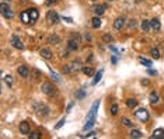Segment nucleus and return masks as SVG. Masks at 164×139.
<instances>
[{
    "label": "nucleus",
    "mask_w": 164,
    "mask_h": 139,
    "mask_svg": "<svg viewBox=\"0 0 164 139\" xmlns=\"http://www.w3.org/2000/svg\"><path fill=\"white\" fill-rule=\"evenodd\" d=\"M79 45H80V37H79V34L73 32L69 39V42H67V46H69L70 51H76L79 48Z\"/></svg>",
    "instance_id": "nucleus-1"
},
{
    "label": "nucleus",
    "mask_w": 164,
    "mask_h": 139,
    "mask_svg": "<svg viewBox=\"0 0 164 139\" xmlns=\"http://www.w3.org/2000/svg\"><path fill=\"white\" fill-rule=\"evenodd\" d=\"M0 13H1V16L4 17V19H7V20H10V19H13V10L10 9V6L9 4H6L4 1L3 3H0Z\"/></svg>",
    "instance_id": "nucleus-2"
},
{
    "label": "nucleus",
    "mask_w": 164,
    "mask_h": 139,
    "mask_svg": "<svg viewBox=\"0 0 164 139\" xmlns=\"http://www.w3.org/2000/svg\"><path fill=\"white\" fill-rule=\"evenodd\" d=\"M135 117H136L139 121L146 122V121L149 120V111H147L146 108H139V110L135 111Z\"/></svg>",
    "instance_id": "nucleus-3"
},
{
    "label": "nucleus",
    "mask_w": 164,
    "mask_h": 139,
    "mask_svg": "<svg viewBox=\"0 0 164 139\" xmlns=\"http://www.w3.org/2000/svg\"><path fill=\"white\" fill-rule=\"evenodd\" d=\"M41 90H42V93L44 94H46V96H53L55 94V86L52 84V83H49V82H45L42 86H41Z\"/></svg>",
    "instance_id": "nucleus-4"
},
{
    "label": "nucleus",
    "mask_w": 164,
    "mask_h": 139,
    "mask_svg": "<svg viewBox=\"0 0 164 139\" xmlns=\"http://www.w3.org/2000/svg\"><path fill=\"white\" fill-rule=\"evenodd\" d=\"M46 20L49 21L50 24H56V23H59V14L56 11H53V10H50L46 14Z\"/></svg>",
    "instance_id": "nucleus-5"
},
{
    "label": "nucleus",
    "mask_w": 164,
    "mask_h": 139,
    "mask_svg": "<svg viewBox=\"0 0 164 139\" xmlns=\"http://www.w3.org/2000/svg\"><path fill=\"white\" fill-rule=\"evenodd\" d=\"M126 25V19L125 16H119L118 19L114 21V27H115V30H122L124 27Z\"/></svg>",
    "instance_id": "nucleus-6"
},
{
    "label": "nucleus",
    "mask_w": 164,
    "mask_h": 139,
    "mask_svg": "<svg viewBox=\"0 0 164 139\" xmlns=\"http://www.w3.org/2000/svg\"><path fill=\"white\" fill-rule=\"evenodd\" d=\"M11 45L16 48V49H23L24 48V45L21 42V39H20L17 35H11Z\"/></svg>",
    "instance_id": "nucleus-7"
},
{
    "label": "nucleus",
    "mask_w": 164,
    "mask_h": 139,
    "mask_svg": "<svg viewBox=\"0 0 164 139\" xmlns=\"http://www.w3.org/2000/svg\"><path fill=\"white\" fill-rule=\"evenodd\" d=\"M20 19H21V21H23L24 24H31V17H30V11H28V10L21 11V14H20Z\"/></svg>",
    "instance_id": "nucleus-8"
},
{
    "label": "nucleus",
    "mask_w": 164,
    "mask_h": 139,
    "mask_svg": "<svg viewBox=\"0 0 164 139\" xmlns=\"http://www.w3.org/2000/svg\"><path fill=\"white\" fill-rule=\"evenodd\" d=\"M105 9H107V6H105V4H95V6H93V9H91V10L95 13V16H102Z\"/></svg>",
    "instance_id": "nucleus-9"
},
{
    "label": "nucleus",
    "mask_w": 164,
    "mask_h": 139,
    "mask_svg": "<svg viewBox=\"0 0 164 139\" xmlns=\"http://www.w3.org/2000/svg\"><path fill=\"white\" fill-rule=\"evenodd\" d=\"M20 132L23 133V135H30V125H28L27 121H23L20 124Z\"/></svg>",
    "instance_id": "nucleus-10"
},
{
    "label": "nucleus",
    "mask_w": 164,
    "mask_h": 139,
    "mask_svg": "<svg viewBox=\"0 0 164 139\" xmlns=\"http://www.w3.org/2000/svg\"><path fill=\"white\" fill-rule=\"evenodd\" d=\"M151 139H164V129L163 128L154 129V132L151 135Z\"/></svg>",
    "instance_id": "nucleus-11"
},
{
    "label": "nucleus",
    "mask_w": 164,
    "mask_h": 139,
    "mask_svg": "<svg viewBox=\"0 0 164 139\" xmlns=\"http://www.w3.org/2000/svg\"><path fill=\"white\" fill-rule=\"evenodd\" d=\"M28 11H30V17H31V23L34 24L38 19H39V13H38L37 9H28Z\"/></svg>",
    "instance_id": "nucleus-12"
},
{
    "label": "nucleus",
    "mask_w": 164,
    "mask_h": 139,
    "mask_svg": "<svg viewBox=\"0 0 164 139\" xmlns=\"http://www.w3.org/2000/svg\"><path fill=\"white\" fill-rule=\"evenodd\" d=\"M41 56L44 58V59H50V58H52V52H50V49H48V48H42V49H41Z\"/></svg>",
    "instance_id": "nucleus-13"
},
{
    "label": "nucleus",
    "mask_w": 164,
    "mask_h": 139,
    "mask_svg": "<svg viewBox=\"0 0 164 139\" xmlns=\"http://www.w3.org/2000/svg\"><path fill=\"white\" fill-rule=\"evenodd\" d=\"M150 23H151V28H153V30L158 31V30L161 28V24H160V20H158V19H153V20H150Z\"/></svg>",
    "instance_id": "nucleus-14"
},
{
    "label": "nucleus",
    "mask_w": 164,
    "mask_h": 139,
    "mask_svg": "<svg viewBox=\"0 0 164 139\" xmlns=\"http://www.w3.org/2000/svg\"><path fill=\"white\" fill-rule=\"evenodd\" d=\"M150 28H151V23L149 21V20H143L142 21V30L145 32H149L150 31Z\"/></svg>",
    "instance_id": "nucleus-15"
},
{
    "label": "nucleus",
    "mask_w": 164,
    "mask_h": 139,
    "mask_svg": "<svg viewBox=\"0 0 164 139\" xmlns=\"http://www.w3.org/2000/svg\"><path fill=\"white\" fill-rule=\"evenodd\" d=\"M17 72H18V75L21 77H28V69H27V66H18Z\"/></svg>",
    "instance_id": "nucleus-16"
},
{
    "label": "nucleus",
    "mask_w": 164,
    "mask_h": 139,
    "mask_svg": "<svg viewBox=\"0 0 164 139\" xmlns=\"http://www.w3.org/2000/svg\"><path fill=\"white\" fill-rule=\"evenodd\" d=\"M158 98H160V96H158L156 91H151V93H150V103L153 104V105L158 103Z\"/></svg>",
    "instance_id": "nucleus-17"
},
{
    "label": "nucleus",
    "mask_w": 164,
    "mask_h": 139,
    "mask_svg": "<svg viewBox=\"0 0 164 139\" xmlns=\"http://www.w3.org/2000/svg\"><path fill=\"white\" fill-rule=\"evenodd\" d=\"M91 25H93V28H100V25H101L100 16H95L94 19L91 20Z\"/></svg>",
    "instance_id": "nucleus-18"
},
{
    "label": "nucleus",
    "mask_w": 164,
    "mask_h": 139,
    "mask_svg": "<svg viewBox=\"0 0 164 139\" xmlns=\"http://www.w3.org/2000/svg\"><path fill=\"white\" fill-rule=\"evenodd\" d=\"M94 122H95V117H88L87 124L84 125V131H87V129H90L91 126L94 125Z\"/></svg>",
    "instance_id": "nucleus-19"
},
{
    "label": "nucleus",
    "mask_w": 164,
    "mask_h": 139,
    "mask_svg": "<svg viewBox=\"0 0 164 139\" xmlns=\"http://www.w3.org/2000/svg\"><path fill=\"white\" fill-rule=\"evenodd\" d=\"M129 136H131V138H135V139H139V138H142L143 135H142V132H140L139 129H132L131 133H129Z\"/></svg>",
    "instance_id": "nucleus-20"
},
{
    "label": "nucleus",
    "mask_w": 164,
    "mask_h": 139,
    "mask_svg": "<svg viewBox=\"0 0 164 139\" xmlns=\"http://www.w3.org/2000/svg\"><path fill=\"white\" fill-rule=\"evenodd\" d=\"M83 73L90 77V76L94 75V69H93V68H90V66H83Z\"/></svg>",
    "instance_id": "nucleus-21"
},
{
    "label": "nucleus",
    "mask_w": 164,
    "mask_h": 139,
    "mask_svg": "<svg viewBox=\"0 0 164 139\" xmlns=\"http://www.w3.org/2000/svg\"><path fill=\"white\" fill-rule=\"evenodd\" d=\"M126 105L129 108H136L138 107V100H135V98H128V100H126Z\"/></svg>",
    "instance_id": "nucleus-22"
},
{
    "label": "nucleus",
    "mask_w": 164,
    "mask_h": 139,
    "mask_svg": "<svg viewBox=\"0 0 164 139\" xmlns=\"http://www.w3.org/2000/svg\"><path fill=\"white\" fill-rule=\"evenodd\" d=\"M150 55L153 59H158V58H160V51H158L157 48H153V49L150 51Z\"/></svg>",
    "instance_id": "nucleus-23"
},
{
    "label": "nucleus",
    "mask_w": 164,
    "mask_h": 139,
    "mask_svg": "<svg viewBox=\"0 0 164 139\" xmlns=\"http://www.w3.org/2000/svg\"><path fill=\"white\" fill-rule=\"evenodd\" d=\"M28 138H30V139H39V138H41V132H39V131H34V132H30Z\"/></svg>",
    "instance_id": "nucleus-24"
},
{
    "label": "nucleus",
    "mask_w": 164,
    "mask_h": 139,
    "mask_svg": "<svg viewBox=\"0 0 164 139\" xmlns=\"http://www.w3.org/2000/svg\"><path fill=\"white\" fill-rule=\"evenodd\" d=\"M59 37L58 35H50L49 37V44H53V45H56V44H59Z\"/></svg>",
    "instance_id": "nucleus-25"
},
{
    "label": "nucleus",
    "mask_w": 164,
    "mask_h": 139,
    "mask_svg": "<svg viewBox=\"0 0 164 139\" xmlns=\"http://www.w3.org/2000/svg\"><path fill=\"white\" fill-rule=\"evenodd\" d=\"M101 77H102V70H100V72H97V73H95V77H94V80H93V84H97V83L101 80Z\"/></svg>",
    "instance_id": "nucleus-26"
},
{
    "label": "nucleus",
    "mask_w": 164,
    "mask_h": 139,
    "mask_svg": "<svg viewBox=\"0 0 164 139\" xmlns=\"http://www.w3.org/2000/svg\"><path fill=\"white\" fill-rule=\"evenodd\" d=\"M4 82H6V84L9 86V87H11V86H13V76L11 75L4 76Z\"/></svg>",
    "instance_id": "nucleus-27"
},
{
    "label": "nucleus",
    "mask_w": 164,
    "mask_h": 139,
    "mask_svg": "<svg viewBox=\"0 0 164 139\" xmlns=\"http://www.w3.org/2000/svg\"><path fill=\"white\" fill-rule=\"evenodd\" d=\"M121 122H122V125L129 126V128H132V126H133V124L129 120H128V118H122V120H121Z\"/></svg>",
    "instance_id": "nucleus-28"
},
{
    "label": "nucleus",
    "mask_w": 164,
    "mask_h": 139,
    "mask_svg": "<svg viewBox=\"0 0 164 139\" xmlns=\"http://www.w3.org/2000/svg\"><path fill=\"white\" fill-rule=\"evenodd\" d=\"M102 39H104L105 42H109V44H111V42L114 41L112 35H109V34H104V35H102Z\"/></svg>",
    "instance_id": "nucleus-29"
},
{
    "label": "nucleus",
    "mask_w": 164,
    "mask_h": 139,
    "mask_svg": "<svg viewBox=\"0 0 164 139\" xmlns=\"http://www.w3.org/2000/svg\"><path fill=\"white\" fill-rule=\"evenodd\" d=\"M139 62L142 63V65H146L147 68H149V66H151V62H150V61H147V59H145V58H139Z\"/></svg>",
    "instance_id": "nucleus-30"
},
{
    "label": "nucleus",
    "mask_w": 164,
    "mask_h": 139,
    "mask_svg": "<svg viewBox=\"0 0 164 139\" xmlns=\"http://www.w3.org/2000/svg\"><path fill=\"white\" fill-rule=\"evenodd\" d=\"M111 114H112V115H116V114H118V105H116V104H112V105H111Z\"/></svg>",
    "instance_id": "nucleus-31"
},
{
    "label": "nucleus",
    "mask_w": 164,
    "mask_h": 139,
    "mask_svg": "<svg viewBox=\"0 0 164 139\" xmlns=\"http://www.w3.org/2000/svg\"><path fill=\"white\" fill-rule=\"evenodd\" d=\"M65 122H66V118H62V120L59 121V124H58V125L55 126V128H56V129H59V128H62V126H63V124H65Z\"/></svg>",
    "instance_id": "nucleus-32"
},
{
    "label": "nucleus",
    "mask_w": 164,
    "mask_h": 139,
    "mask_svg": "<svg viewBox=\"0 0 164 139\" xmlns=\"http://www.w3.org/2000/svg\"><path fill=\"white\" fill-rule=\"evenodd\" d=\"M84 96H86V93H84V90H80L79 93H76V97H77V98H83Z\"/></svg>",
    "instance_id": "nucleus-33"
},
{
    "label": "nucleus",
    "mask_w": 164,
    "mask_h": 139,
    "mask_svg": "<svg viewBox=\"0 0 164 139\" xmlns=\"http://www.w3.org/2000/svg\"><path fill=\"white\" fill-rule=\"evenodd\" d=\"M129 27H131V28L136 27V20H131V23H129Z\"/></svg>",
    "instance_id": "nucleus-34"
},
{
    "label": "nucleus",
    "mask_w": 164,
    "mask_h": 139,
    "mask_svg": "<svg viewBox=\"0 0 164 139\" xmlns=\"http://www.w3.org/2000/svg\"><path fill=\"white\" fill-rule=\"evenodd\" d=\"M88 136H95V132L94 131H91V132H88L87 135H84V138H88Z\"/></svg>",
    "instance_id": "nucleus-35"
},
{
    "label": "nucleus",
    "mask_w": 164,
    "mask_h": 139,
    "mask_svg": "<svg viewBox=\"0 0 164 139\" xmlns=\"http://www.w3.org/2000/svg\"><path fill=\"white\" fill-rule=\"evenodd\" d=\"M63 20L67 21V23H73V19H72V17H63Z\"/></svg>",
    "instance_id": "nucleus-36"
},
{
    "label": "nucleus",
    "mask_w": 164,
    "mask_h": 139,
    "mask_svg": "<svg viewBox=\"0 0 164 139\" xmlns=\"http://www.w3.org/2000/svg\"><path fill=\"white\" fill-rule=\"evenodd\" d=\"M149 75H151V76H156V75H157V72H156V70H149Z\"/></svg>",
    "instance_id": "nucleus-37"
},
{
    "label": "nucleus",
    "mask_w": 164,
    "mask_h": 139,
    "mask_svg": "<svg viewBox=\"0 0 164 139\" xmlns=\"http://www.w3.org/2000/svg\"><path fill=\"white\" fill-rule=\"evenodd\" d=\"M56 0H48V3H55Z\"/></svg>",
    "instance_id": "nucleus-38"
},
{
    "label": "nucleus",
    "mask_w": 164,
    "mask_h": 139,
    "mask_svg": "<svg viewBox=\"0 0 164 139\" xmlns=\"http://www.w3.org/2000/svg\"><path fill=\"white\" fill-rule=\"evenodd\" d=\"M107 1H112V0H107Z\"/></svg>",
    "instance_id": "nucleus-39"
},
{
    "label": "nucleus",
    "mask_w": 164,
    "mask_h": 139,
    "mask_svg": "<svg viewBox=\"0 0 164 139\" xmlns=\"http://www.w3.org/2000/svg\"><path fill=\"white\" fill-rule=\"evenodd\" d=\"M139 1H142V0H139Z\"/></svg>",
    "instance_id": "nucleus-40"
}]
</instances>
